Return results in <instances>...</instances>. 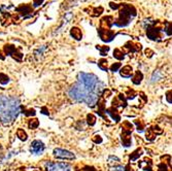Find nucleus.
<instances>
[{"instance_id": "e433bc0d", "label": "nucleus", "mask_w": 172, "mask_h": 171, "mask_svg": "<svg viewBox=\"0 0 172 171\" xmlns=\"http://www.w3.org/2000/svg\"><path fill=\"white\" fill-rule=\"evenodd\" d=\"M125 171H133V169L131 168L130 165H127L126 167H125Z\"/></svg>"}, {"instance_id": "bb28decb", "label": "nucleus", "mask_w": 172, "mask_h": 171, "mask_svg": "<svg viewBox=\"0 0 172 171\" xmlns=\"http://www.w3.org/2000/svg\"><path fill=\"white\" fill-rule=\"evenodd\" d=\"M156 135H157V134L155 133V131L153 130V128L148 129V132H146V138H148V140H153V139L156 137Z\"/></svg>"}, {"instance_id": "dca6fc26", "label": "nucleus", "mask_w": 172, "mask_h": 171, "mask_svg": "<svg viewBox=\"0 0 172 171\" xmlns=\"http://www.w3.org/2000/svg\"><path fill=\"white\" fill-rule=\"evenodd\" d=\"M21 112L26 116H34L36 115L35 109L33 108H27V107H21Z\"/></svg>"}, {"instance_id": "aec40b11", "label": "nucleus", "mask_w": 172, "mask_h": 171, "mask_svg": "<svg viewBox=\"0 0 172 171\" xmlns=\"http://www.w3.org/2000/svg\"><path fill=\"white\" fill-rule=\"evenodd\" d=\"M98 66H99L100 69H102V70L106 71L108 69V62H107V60H106V59L99 60V61H98Z\"/></svg>"}, {"instance_id": "72a5a7b5", "label": "nucleus", "mask_w": 172, "mask_h": 171, "mask_svg": "<svg viewBox=\"0 0 172 171\" xmlns=\"http://www.w3.org/2000/svg\"><path fill=\"white\" fill-rule=\"evenodd\" d=\"M42 1L43 0H33V5L35 6V7L36 6H39L42 3Z\"/></svg>"}, {"instance_id": "f8f14e48", "label": "nucleus", "mask_w": 172, "mask_h": 171, "mask_svg": "<svg viewBox=\"0 0 172 171\" xmlns=\"http://www.w3.org/2000/svg\"><path fill=\"white\" fill-rule=\"evenodd\" d=\"M120 73H121V77H131L133 74V69L130 65H126L121 69Z\"/></svg>"}, {"instance_id": "4c0bfd02", "label": "nucleus", "mask_w": 172, "mask_h": 171, "mask_svg": "<svg viewBox=\"0 0 172 171\" xmlns=\"http://www.w3.org/2000/svg\"><path fill=\"white\" fill-rule=\"evenodd\" d=\"M0 59H1V60H4L5 59V57L2 56V52H0Z\"/></svg>"}, {"instance_id": "2eb2a0df", "label": "nucleus", "mask_w": 172, "mask_h": 171, "mask_svg": "<svg viewBox=\"0 0 172 171\" xmlns=\"http://www.w3.org/2000/svg\"><path fill=\"white\" fill-rule=\"evenodd\" d=\"M122 130H123V133H129V134H131V132L133 131V125L128 121L124 122L123 125H122Z\"/></svg>"}, {"instance_id": "4468645a", "label": "nucleus", "mask_w": 172, "mask_h": 171, "mask_svg": "<svg viewBox=\"0 0 172 171\" xmlns=\"http://www.w3.org/2000/svg\"><path fill=\"white\" fill-rule=\"evenodd\" d=\"M70 35L73 37V38H75L76 40H80L82 38L83 34H82V31H80L79 28L76 27H73L72 29L70 30Z\"/></svg>"}, {"instance_id": "c756f323", "label": "nucleus", "mask_w": 172, "mask_h": 171, "mask_svg": "<svg viewBox=\"0 0 172 171\" xmlns=\"http://www.w3.org/2000/svg\"><path fill=\"white\" fill-rule=\"evenodd\" d=\"M165 30H166V33L168 34V35H171L172 34V23H166Z\"/></svg>"}, {"instance_id": "393cba45", "label": "nucleus", "mask_w": 172, "mask_h": 171, "mask_svg": "<svg viewBox=\"0 0 172 171\" xmlns=\"http://www.w3.org/2000/svg\"><path fill=\"white\" fill-rule=\"evenodd\" d=\"M97 50H100V54H101V56H105L106 54L108 53L109 50V47L108 46H97Z\"/></svg>"}, {"instance_id": "473e14b6", "label": "nucleus", "mask_w": 172, "mask_h": 171, "mask_svg": "<svg viewBox=\"0 0 172 171\" xmlns=\"http://www.w3.org/2000/svg\"><path fill=\"white\" fill-rule=\"evenodd\" d=\"M166 99L169 103H172V91L168 92V93L166 94Z\"/></svg>"}, {"instance_id": "0eeeda50", "label": "nucleus", "mask_w": 172, "mask_h": 171, "mask_svg": "<svg viewBox=\"0 0 172 171\" xmlns=\"http://www.w3.org/2000/svg\"><path fill=\"white\" fill-rule=\"evenodd\" d=\"M3 50H4V53L6 54V55L11 56L12 58H14L15 60H17L18 62L22 61V57H23V55H22V53H20V50L15 49V46L6 44V46H4V49H3Z\"/></svg>"}, {"instance_id": "4be33fe9", "label": "nucleus", "mask_w": 172, "mask_h": 171, "mask_svg": "<svg viewBox=\"0 0 172 171\" xmlns=\"http://www.w3.org/2000/svg\"><path fill=\"white\" fill-rule=\"evenodd\" d=\"M141 155H142V151L140 150V148H138V150H136L133 154H131L130 160H131V161H135V160L138 159V158H139L140 156H141Z\"/></svg>"}, {"instance_id": "c85d7f7f", "label": "nucleus", "mask_w": 172, "mask_h": 171, "mask_svg": "<svg viewBox=\"0 0 172 171\" xmlns=\"http://www.w3.org/2000/svg\"><path fill=\"white\" fill-rule=\"evenodd\" d=\"M120 68H121V63H114V64L110 66V71L115 72V71H118Z\"/></svg>"}, {"instance_id": "7c9ffc66", "label": "nucleus", "mask_w": 172, "mask_h": 171, "mask_svg": "<svg viewBox=\"0 0 172 171\" xmlns=\"http://www.w3.org/2000/svg\"><path fill=\"white\" fill-rule=\"evenodd\" d=\"M92 140H93L94 142H95V143L98 144V143H101V142H102V138L100 137L99 135H95V136H94V137L92 138Z\"/></svg>"}, {"instance_id": "39448f33", "label": "nucleus", "mask_w": 172, "mask_h": 171, "mask_svg": "<svg viewBox=\"0 0 172 171\" xmlns=\"http://www.w3.org/2000/svg\"><path fill=\"white\" fill-rule=\"evenodd\" d=\"M46 171H70L71 167L66 163H55L48 162L45 164Z\"/></svg>"}, {"instance_id": "5701e85b", "label": "nucleus", "mask_w": 172, "mask_h": 171, "mask_svg": "<svg viewBox=\"0 0 172 171\" xmlns=\"http://www.w3.org/2000/svg\"><path fill=\"white\" fill-rule=\"evenodd\" d=\"M87 123L90 126H94L96 124V116L92 115V113H89V115L87 116Z\"/></svg>"}, {"instance_id": "2f4dec72", "label": "nucleus", "mask_w": 172, "mask_h": 171, "mask_svg": "<svg viewBox=\"0 0 172 171\" xmlns=\"http://www.w3.org/2000/svg\"><path fill=\"white\" fill-rule=\"evenodd\" d=\"M161 77V73L159 71H155L154 72V74H153V81H158L159 78Z\"/></svg>"}, {"instance_id": "a878e982", "label": "nucleus", "mask_w": 172, "mask_h": 171, "mask_svg": "<svg viewBox=\"0 0 172 171\" xmlns=\"http://www.w3.org/2000/svg\"><path fill=\"white\" fill-rule=\"evenodd\" d=\"M9 83V77L4 73H0V84L6 85Z\"/></svg>"}, {"instance_id": "f3484780", "label": "nucleus", "mask_w": 172, "mask_h": 171, "mask_svg": "<svg viewBox=\"0 0 172 171\" xmlns=\"http://www.w3.org/2000/svg\"><path fill=\"white\" fill-rule=\"evenodd\" d=\"M142 78H143V74L141 73V72L135 71V73H134L133 77H132V81H133V84L139 85L142 81Z\"/></svg>"}, {"instance_id": "423d86ee", "label": "nucleus", "mask_w": 172, "mask_h": 171, "mask_svg": "<svg viewBox=\"0 0 172 171\" xmlns=\"http://www.w3.org/2000/svg\"><path fill=\"white\" fill-rule=\"evenodd\" d=\"M53 155H54L55 158H58V159H66V160L75 159V155L73 153L66 150H62V148H55L54 151H53Z\"/></svg>"}, {"instance_id": "9d476101", "label": "nucleus", "mask_w": 172, "mask_h": 171, "mask_svg": "<svg viewBox=\"0 0 172 171\" xmlns=\"http://www.w3.org/2000/svg\"><path fill=\"white\" fill-rule=\"evenodd\" d=\"M126 99H125L124 95L120 94L117 98H114V100H112V106L114 107H118V106H122V107H125L126 106Z\"/></svg>"}, {"instance_id": "a211bd4d", "label": "nucleus", "mask_w": 172, "mask_h": 171, "mask_svg": "<svg viewBox=\"0 0 172 171\" xmlns=\"http://www.w3.org/2000/svg\"><path fill=\"white\" fill-rule=\"evenodd\" d=\"M17 136L19 137V139L22 141H26L27 139H28V135H27V133L24 131V129H22V128H19L17 130Z\"/></svg>"}, {"instance_id": "f704fd0d", "label": "nucleus", "mask_w": 172, "mask_h": 171, "mask_svg": "<svg viewBox=\"0 0 172 171\" xmlns=\"http://www.w3.org/2000/svg\"><path fill=\"white\" fill-rule=\"evenodd\" d=\"M145 54H146V56L152 57V55H154V52H153V50H151L149 49H148V50H145Z\"/></svg>"}, {"instance_id": "c9c22d12", "label": "nucleus", "mask_w": 172, "mask_h": 171, "mask_svg": "<svg viewBox=\"0 0 172 171\" xmlns=\"http://www.w3.org/2000/svg\"><path fill=\"white\" fill-rule=\"evenodd\" d=\"M41 112L43 113V115H48L49 116V112L46 110V107H42V108H41Z\"/></svg>"}, {"instance_id": "20e7f679", "label": "nucleus", "mask_w": 172, "mask_h": 171, "mask_svg": "<svg viewBox=\"0 0 172 171\" xmlns=\"http://www.w3.org/2000/svg\"><path fill=\"white\" fill-rule=\"evenodd\" d=\"M131 11H134V8L132 7V6H126L124 11H122L121 14H120V19H118V22H120V23H118L115 25L118 26V27L126 26V25L130 22L131 19H132L134 15H135L136 11L131 12Z\"/></svg>"}, {"instance_id": "58836bf2", "label": "nucleus", "mask_w": 172, "mask_h": 171, "mask_svg": "<svg viewBox=\"0 0 172 171\" xmlns=\"http://www.w3.org/2000/svg\"><path fill=\"white\" fill-rule=\"evenodd\" d=\"M34 171H41V170H34ZM46 171V170H45Z\"/></svg>"}, {"instance_id": "f03ea898", "label": "nucleus", "mask_w": 172, "mask_h": 171, "mask_svg": "<svg viewBox=\"0 0 172 171\" xmlns=\"http://www.w3.org/2000/svg\"><path fill=\"white\" fill-rule=\"evenodd\" d=\"M68 95L72 100L76 101V102L80 103H86L89 106H94L98 102L99 100V95L94 94L92 92H90L87 88L84 87L83 85L80 83H76L73 85L72 87L68 91Z\"/></svg>"}, {"instance_id": "cd10ccee", "label": "nucleus", "mask_w": 172, "mask_h": 171, "mask_svg": "<svg viewBox=\"0 0 172 171\" xmlns=\"http://www.w3.org/2000/svg\"><path fill=\"white\" fill-rule=\"evenodd\" d=\"M136 125H137V131L138 132H142L143 129H144V124L142 123V121H135Z\"/></svg>"}, {"instance_id": "412c9836", "label": "nucleus", "mask_w": 172, "mask_h": 171, "mask_svg": "<svg viewBox=\"0 0 172 171\" xmlns=\"http://www.w3.org/2000/svg\"><path fill=\"white\" fill-rule=\"evenodd\" d=\"M38 126H39V121L37 119H31L28 122V127H29V129H36L38 128Z\"/></svg>"}, {"instance_id": "b1692460", "label": "nucleus", "mask_w": 172, "mask_h": 171, "mask_svg": "<svg viewBox=\"0 0 172 171\" xmlns=\"http://www.w3.org/2000/svg\"><path fill=\"white\" fill-rule=\"evenodd\" d=\"M114 58H117L118 60H123L125 56H124L123 50H121L118 49H115L114 50Z\"/></svg>"}, {"instance_id": "6ab92c4d", "label": "nucleus", "mask_w": 172, "mask_h": 171, "mask_svg": "<svg viewBox=\"0 0 172 171\" xmlns=\"http://www.w3.org/2000/svg\"><path fill=\"white\" fill-rule=\"evenodd\" d=\"M45 50H46V46H40L37 50H34V56H35V58L39 59L40 57H42L43 54H45Z\"/></svg>"}, {"instance_id": "7ed1b4c3", "label": "nucleus", "mask_w": 172, "mask_h": 171, "mask_svg": "<svg viewBox=\"0 0 172 171\" xmlns=\"http://www.w3.org/2000/svg\"><path fill=\"white\" fill-rule=\"evenodd\" d=\"M77 83L83 85L90 92L99 95V96L103 91V84L99 81V78L95 74L80 72L77 74Z\"/></svg>"}, {"instance_id": "f257e3e1", "label": "nucleus", "mask_w": 172, "mask_h": 171, "mask_svg": "<svg viewBox=\"0 0 172 171\" xmlns=\"http://www.w3.org/2000/svg\"><path fill=\"white\" fill-rule=\"evenodd\" d=\"M21 102L18 97L0 95V121L11 125L21 112Z\"/></svg>"}, {"instance_id": "1a4fd4ad", "label": "nucleus", "mask_w": 172, "mask_h": 171, "mask_svg": "<svg viewBox=\"0 0 172 171\" xmlns=\"http://www.w3.org/2000/svg\"><path fill=\"white\" fill-rule=\"evenodd\" d=\"M99 35H100V37H101V39L103 40V42H110V40H112V38H114V33L110 30L100 29Z\"/></svg>"}, {"instance_id": "6e6552de", "label": "nucleus", "mask_w": 172, "mask_h": 171, "mask_svg": "<svg viewBox=\"0 0 172 171\" xmlns=\"http://www.w3.org/2000/svg\"><path fill=\"white\" fill-rule=\"evenodd\" d=\"M45 150V144L40 140H34L30 144V153L33 155H42Z\"/></svg>"}, {"instance_id": "ddd939ff", "label": "nucleus", "mask_w": 172, "mask_h": 171, "mask_svg": "<svg viewBox=\"0 0 172 171\" xmlns=\"http://www.w3.org/2000/svg\"><path fill=\"white\" fill-rule=\"evenodd\" d=\"M122 143L124 147H130L131 145V134L129 133H122Z\"/></svg>"}, {"instance_id": "9b49d317", "label": "nucleus", "mask_w": 172, "mask_h": 171, "mask_svg": "<svg viewBox=\"0 0 172 171\" xmlns=\"http://www.w3.org/2000/svg\"><path fill=\"white\" fill-rule=\"evenodd\" d=\"M105 112H107L108 115L112 118V120H114L115 122L121 121V116H120V115H118V110L115 109V107L111 106L110 108H107V109H106V110H105Z\"/></svg>"}]
</instances>
